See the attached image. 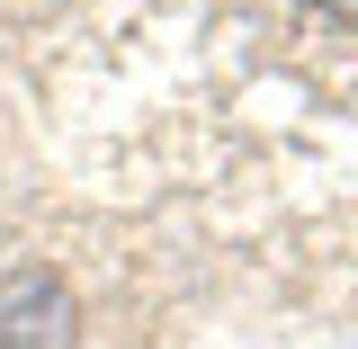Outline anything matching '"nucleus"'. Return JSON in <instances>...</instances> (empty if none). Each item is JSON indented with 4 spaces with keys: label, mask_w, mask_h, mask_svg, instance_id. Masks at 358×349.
Instances as JSON below:
<instances>
[{
    "label": "nucleus",
    "mask_w": 358,
    "mask_h": 349,
    "mask_svg": "<svg viewBox=\"0 0 358 349\" xmlns=\"http://www.w3.org/2000/svg\"><path fill=\"white\" fill-rule=\"evenodd\" d=\"M72 287L54 269H9L0 278V349H72Z\"/></svg>",
    "instance_id": "1"
},
{
    "label": "nucleus",
    "mask_w": 358,
    "mask_h": 349,
    "mask_svg": "<svg viewBox=\"0 0 358 349\" xmlns=\"http://www.w3.org/2000/svg\"><path fill=\"white\" fill-rule=\"evenodd\" d=\"M322 9H331V18H350V27H358V0H322Z\"/></svg>",
    "instance_id": "2"
}]
</instances>
